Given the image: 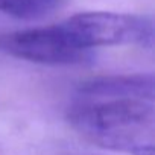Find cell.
<instances>
[{
    "label": "cell",
    "mask_w": 155,
    "mask_h": 155,
    "mask_svg": "<svg viewBox=\"0 0 155 155\" xmlns=\"http://www.w3.org/2000/svg\"><path fill=\"white\" fill-rule=\"evenodd\" d=\"M67 120L84 140L128 155H155V105L141 96L79 97Z\"/></svg>",
    "instance_id": "cell-1"
},
{
    "label": "cell",
    "mask_w": 155,
    "mask_h": 155,
    "mask_svg": "<svg viewBox=\"0 0 155 155\" xmlns=\"http://www.w3.org/2000/svg\"><path fill=\"white\" fill-rule=\"evenodd\" d=\"M70 40L91 52L102 46L152 47L153 23L149 17L117 12H81L61 23Z\"/></svg>",
    "instance_id": "cell-2"
},
{
    "label": "cell",
    "mask_w": 155,
    "mask_h": 155,
    "mask_svg": "<svg viewBox=\"0 0 155 155\" xmlns=\"http://www.w3.org/2000/svg\"><path fill=\"white\" fill-rule=\"evenodd\" d=\"M0 52L46 65H82L93 61V52L78 47L61 23L0 34Z\"/></svg>",
    "instance_id": "cell-3"
},
{
    "label": "cell",
    "mask_w": 155,
    "mask_h": 155,
    "mask_svg": "<svg viewBox=\"0 0 155 155\" xmlns=\"http://www.w3.org/2000/svg\"><path fill=\"white\" fill-rule=\"evenodd\" d=\"M76 96H141L147 99H155V79L152 73L101 76L82 82L78 87Z\"/></svg>",
    "instance_id": "cell-4"
},
{
    "label": "cell",
    "mask_w": 155,
    "mask_h": 155,
    "mask_svg": "<svg viewBox=\"0 0 155 155\" xmlns=\"http://www.w3.org/2000/svg\"><path fill=\"white\" fill-rule=\"evenodd\" d=\"M67 0H0V12L18 20H40L56 12Z\"/></svg>",
    "instance_id": "cell-5"
}]
</instances>
